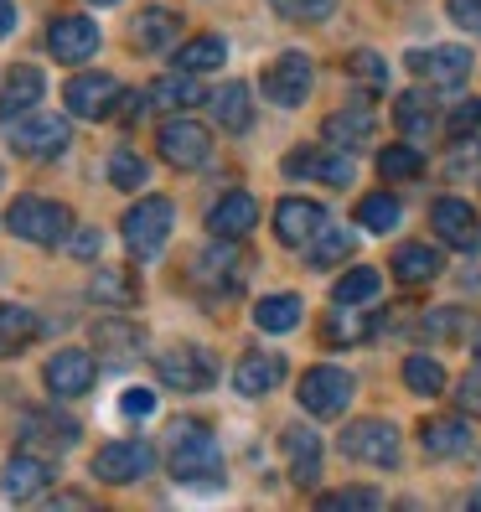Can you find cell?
Wrapping results in <instances>:
<instances>
[{
    "instance_id": "7c38bea8",
    "label": "cell",
    "mask_w": 481,
    "mask_h": 512,
    "mask_svg": "<svg viewBox=\"0 0 481 512\" xmlns=\"http://www.w3.org/2000/svg\"><path fill=\"white\" fill-rule=\"evenodd\" d=\"M404 68L414 78L435 83V88H456V83L471 78V52L466 47H419V52L404 57Z\"/></svg>"
},
{
    "instance_id": "9c48e42d",
    "label": "cell",
    "mask_w": 481,
    "mask_h": 512,
    "mask_svg": "<svg viewBox=\"0 0 481 512\" xmlns=\"http://www.w3.org/2000/svg\"><path fill=\"white\" fill-rule=\"evenodd\" d=\"M342 450L363 466H399V430L388 419H357V425L342 430Z\"/></svg>"
},
{
    "instance_id": "9a60e30c",
    "label": "cell",
    "mask_w": 481,
    "mask_h": 512,
    "mask_svg": "<svg viewBox=\"0 0 481 512\" xmlns=\"http://www.w3.org/2000/svg\"><path fill=\"white\" fill-rule=\"evenodd\" d=\"M430 223H435V233H440V244L461 249V254L481 249V218H476V207H471V202H461V197H440V202L430 207Z\"/></svg>"
},
{
    "instance_id": "d6a6232c",
    "label": "cell",
    "mask_w": 481,
    "mask_h": 512,
    "mask_svg": "<svg viewBox=\"0 0 481 512\" xmlns=\"http://www.w3.org/2000/svg\"><path fill=\"white\" fill-rule=\"evenodd\" d=\"M394 125H399L409 140H425V135L440 125V114H435L430 94H399V104H394Z\"/></svg>"
},
{
    "instance_id": "8992f818",
    "label": "cell",
    "mask_w": 481,
    "mask_h": 512,
    "mask_svg": "<svg viewBox=\"0 0 481 512\" xmlns=\"http://www.w3.org/2000/svg\"><path fill=\"white\" fill-rule=\"evenodd\" d=\"M352 394H357L352 373H347V368H332V363H321V368H311L306 378H300V409L316 414V419H337V414H347Z\"/></svg>"
},
{
    "instance_id": "4fadbf2b",
    "label": "cell",
    "mask_w": 481,
    "mask_h": 512,
    "mask_svg": "<svg viewBox=\"0 0 481 512\" xmlns=\"http://www.w3.org/2000/svg\"><path fill=\"white\" fill-rule=\"evenodd\" d=\"M119 88L109 73H78V78H68V88H63V104H68V114H78V119H109L114 114V104H119Z\"/></svg>"
},
{
    "instance_id": "60d3db41",
    "label": "cell",
    "mask_w": 481,
    "mask_h": 512,
    "mask_svg": "<svg viewBox=\"0 0 481 512\" xmlns=\"http://www.w3.org/2000/svg\"><path fill=\"white\" fill-rule=\"evenodd\" d=\"M321 337H326V347H352L368 337V316L363 311H332L321 321Z\"/></svg>"
},
{
    "instance_id": "5b68a950",
    "label": "cell",
    "mask_w": 481,
    "mask_h": 512,
    "mask_svg": "<svg viewBox=\"0 0 481 512\" xmlns=\"http://www.w3.org/2000/svg\"><path fill=\"white\" fill-rule=\"evenodd\" d=\"M156 145H161V161L176 166V171H197V166L213 161V135H207V125H197L192 114L166 119L161 135H156Z\"/></svg>"
},
{
    "instance_id": "6f0895ef",
    "label": "cell",
    "mask_w": 481,
    "mask_h": 512,
    "mask_svg": "<svg viewBox=\"0 0 481 512\" xmlns=\"http://www.w3.org/2000/svg\"><path fill=\"white\" fill-rule=\"evenodd\" d=\"M471 502H476V507H481V492H476V497H471Z\"/></svg>"
},
{
    "instance_id": "f5cc1de1",
    "label": "cell",
    "mask_w": 481,
    "mask_h": 512,
    "mask_svg": "<svg viewBox=\"0 0 481 512\" xmlns=\"http://www.w3.org/2000/svg\"><path fill=\"white\" fill-rule=\"evenodd\" d=\"M450 16H456L466 32H481V0H450Z\"/></svg>"
},
{
    "instance_id": "9f6ffc18",
    "label": "cell",
    "mask_w": 481,
    "mask_h": 512,
    "mask_svg": "<svg viewBox=\"0 0 481 512\" xmlns=\"http://www.w3.org/2000/svg\"><path fill=\"white\" fill-rule=\"evenodd\" d=\"M88 6H114V0H88Z\"/></svg>"
},
{
    "instance_id": "52a82bcc",
    "label": "cell",
    "mask_w": 481,
    "mask_h": 512,
    "mask_svg": "<svg viewBox=\"0 0 481 512\" xmlns=\"http://www.w3.org/2000/svg\"><path fill=\"white\" fill-rule=\"evenodd\" d=\"M156 378L176 388V394H202V388H213L218 363L202 347H171V352H156Z\"/></svg>"
},
{
    "instance_id": "7a4b0ae2",
    "label": "cell",
    "mask_w": 481,
    "mask_h": 512,
    "mask_svg": "<svg viewBox=\"0 0 481 512\" xmlns=\"http://www.w3.org/2000/svg\"><path fill=\"white\" fill-rule=\"evenodd\" d=\"M6 228L16 233V238H26V244H42V249H52V244H68V233H73V213L63 202H52V197H16L11 207H6Z\"/></svg>"
},
{
    "instance_id": "7402d4cb",
    "label": "cell",
    "mask_w": 481,
    "mask_h": 512,
    "mask_svg": "<svg viewBox=\"0 0 481 512\" xmlns=\"http://www.w3.org/2000/svg\"><path fill=\"white\" fill-rule=\"evenodd\" d=\"M280 378H285V357H275V352H249L244 363L233 368V394H244V399L275 394Z\"/></svg>"
},
{
    "instance_id": "4316f807",
    "label": "cell",
    "mask_w": 481,
    "mask_h": 512,
    "mask_svg": "<svg viewBox=\"0 0 481 512\" xmlns=\"http://www.w3.org/2000/svg\"><path fill=\"white\" fill-rule=\"evenodd\" d=\"M213 119L228 135H244L254 125V104H249V83H223L213 94Z\"/></svg>"
},
{
    "instance_id": "603a6c76",
    "label": "cell",
    "mask_w": 481,
    "mask_h": 512,
    "mask_svg": "<svg viewBox=\"0 0 481 512\" xmlns=\"http://www.w3.org/2000/svg\"><path fill=\"white\" fill-rule=\"evenodd\" d=\"M94 347L109 357L114 368H119V363H135L140 347H145V331H140L135 321H125V316H104V321L94 326Z\"/></svg>"
},
{
    "instance_id": "1f68e13d",
    "label": "cell",
    "mask_w": 481,
    "mask_h": 512,
    "mask_svg": "<svg viewBox=\"0 0 481 512\" xmlns=\"http://www.w3.org/2000/svg\"><path fill=\"white\" fill-rule=\"evenodd\" d=\"M145 94H150V109H187V104L202 99V88H197V73H182V68H176L171 78H156V83H150Z\"/></svg>"
},
{
    "instance_id": "11a10c76",
    "label": "cell",
    "mask_w": 481,
    "mask_h": 512,
    "mask_svg": "<svg viewBox=\"0 0 481 512\" xmlns=\"http://www.w3.org/2000/svg\"><path fill=\"white\" fill-rule=\"evenodd\" d=\"M57 507H88V497L83 492H63V497H52Z\"/></svg>"
},
{
    "instance_id": "8d00e7d4",
    "label": "cell",
    "mask_w": 481,
    "mask_h": 512,
    "mask_svg": "<svg viewBox=\"0 0 481 512\" xmlns=\"http://www.w3.org/2000/svg\"><path fill=\"white\" fill-rule=\"evenodd\" d=\"M37 316L26 311V306H0V357H16L26 342L37 337Z\"/></svg>"
},
{
    "instance_id": "6da1fadb",
    "label": "cell",
    "mask_w": 481,
    "mask_h": 512,
    "mask_svg": "<svg viewBox=\"0 0 481 512\" xmlns=\"http://www.w3.org/2000/svg\"><path fill=\"white\" fill-rule=\"evenodd\" d=\"M166 466L182 487H213V481H223V450H218V440H213L207 425L176 419L171 440H166Z\"/></svg>"
},
{
    "instance_id": "f1b7e54d",
    "label": "cell",
    "mask_w": 481,
    "mask_h": 512,
    "mask_svg": "<svg viewBox=\"0 0 481 512\" xmlns=\"http://www.w3.org/2000/svg\"><path fill=\"white\" fill-rule=\"evenodd\" d=\"M88 295H94L99 306H109V311H130L140 300V285H135L130 269H99V275L88 280Z\"/></svg>"
},
{
    "instance_id": "d590c367",
    "label": "cell",
    "mask_w": 481,
    "mask_h": 512,
    "mask_svg": "<svg viewBox=\"0 0 481 512\" xmlns=\"http://www.w3.org/2000/svg\"><path fill=\"white\" fill-rule=\"evenodd\" d=\"M223 63H228V42L223 37H192V42L176 47V68L182 73H213Z\"/></svg>"
},
{
    "instance_id": "ffe728a7",
    "label": "cell",
    "mask_w": 481,
    "mask_h": 512,
    "mask_svg": "<svg viewBox=\"0 0 481 512\" xmlns=\"http://www.w3.org/2000/svg\"><path fill=\"white\" fill-rule=\"evenodd\" d=\"M254 223H259V202L249 192H228V197L213 202V213H207V233L228 238V244H233V238H244Z\"/></svg>"
},
{
    "instance_id": "8fae6325",
    "label": "cell",
    "mask_w": 481,
    "mask_h": 512,
    "mask_svg": "<svg viewBox=\"0 0 481 512\" xmlns=\"http://www.w3.org/2000/svg\"><path fill=\"white\" fill-rule=\"evenodd\" d=\"M150 466H156V450L145 440H114L94 456V476L109 481V487H130V481L150 476Z\"/></svg>"
},
{
    "instance_id": "7dc6e473",
    "label": "cell",
    "mask_w": 481,
    "mask_h": 512,
    "mask_svg": "<svg viewBox=\"0 0 481 512\" xmlns=\"http://www.w3.org/2000/svg\"><path fill=\"white\" fill-rule=\"evenodd\" d=\"M321 507H383V492H373V487H342V492H326Z\"/></svg>"
},
{
    "instance_id": "ac0fdd59",
    "label": "cell",
    "mask_w": 481,
    "mask_h": 512,
    "mask_svg": "<svg viewBox=\"0 0 481 512\" xmlns=\"http://www.w3.org/2000/svg\"><path fill=\"white\" fill-rule=\"evenodd\" d=\"M42 94H47L42 68H32V63L11 68L6 83H0V125H11V119H21V114H32V109L42 104Z\"/></svg>"
},
{
    "instance_id": "680465c9",
    "label": "cell",
    "mask_w": 481,
    "mask_h": 512,
    "mask_svg": "<svg viewBox=\"0 0 481 512\" xmlns=\"http://www.w3.org/2000/svg\"><path fill=\"white\" fill-rule=\"evenodd\" d=\"M476 357H481V337H476Z\"/></svg>"
},
{
    "instance_id": "74e56055",
    "label": "cell",
    "mask_w": 481,
    "mask_h": 512,
    "mask_svg": "<svg viewBox=\"0 0 481 512\" xmlns=\"http://www.w3.org/2000/svg\"><path fill=\"white\" fill-rule=\"evenodd\" d=\"M145 182H150V166L135 156L130 145L109 150V187H119V192H140Z\"/></svg>"
},
{
    "instance_id": "ee69618b",
    "label": "cell",
    "mask_w": 481,
    "mask_h": 512,
    "mask_svg": "<svg viewBox=\"0 0 481 512\" xmlns=\"http://www.w3.org/2000/svg\"><path fill=\"white\" fill-rule=\"evenodd\" d=\"M445 140H466V135H476L481 130V99H461L456 109L445 114Z\"/></svg>"
},
{
    "instance_id": "ab89813d",
    "label": "cell",
    "mask_w": 481,
    "mask_h": 512,
    "mask_svg": "<svg viewBox=\"0 0 481 512\" xmlns=\"http://www.w3.org/2000/svg\"><path fill=\"white\" fill-rule=\"evenodd\" d=\"M399 218H404V213H399V202L388 197V192H373V197L357 202V223H363L368 233H394Z\"/></svg>"
},
{
    "instance_id": "5bb4252c",
    "label": "cell",
    "mask_w": 481,
    "mask_h": 512,
    "mask_svg": "<svg viewBox=\"0 0 481 512\" xmlns=\"http://www.w3.org/2000/svg\"><path fill=\"white\" fill-rule=\"evenodd\" d=\"M244 254L238 249H228V238H218L213 249H202L197 259H192V285L197 290H218V295H228V290H238L244 285Z\"/></svg>"
},
{
    "instance_id": "f35d334b",
    "label": "cell",
    "mask_w": 481,
    "mask_h": 512,
    "mask_svg": "<svg viewBox=\"0 0 481 512\" xmlns=\"http://www.w3.org/2000/svg\"><path fill=\"white\" fill-rule=\"evenodd\" d=\"M404 383L414 388V394H425V399H440L445 394V368L435 363V357L414 352V357H404Z\"/></svg>"
},
{
    "instance_id": "f907efd6",
    "label": "cell",
    "mask_w": 481,
    "mask_h": 512,
    "mask_svg": "<svg viewBox=\"0 0 481 512\" xmlns=\"http://www.w3.org/2000/svg\"><path fill=\"white\" fill-rule=\"evenodd\" d=\"M425 331H435V337H456V331H461V311H430Z\"/></svg>"
},
{
    "instance_id": "db71d44e",
    "label": "cell",
    "mask_w": 481,
    "mask_h": 512,
    "mask_svg": "<svg viewBox=\"0 0 481 512\" xmlns=\"http://www.w3.org/2000/svg\"><path fill=\"white\" fill-rule=\"evenodd\" d=\"M16 32V0H0V42Z\"/></svg>"
},
{
    "instance_id": "3957f363",
    "label": "cell",
    "mask_w": 481,
    "mask_h": 512,
    "mask_svg": "<svg viewBox=\"0 0 481 512\" xmlns=\"http://www.w3.org/2000/svg\"><path fill=\"white\" fill-rule=\"evenodd\" d=\"M119 228H125L130 259H156V254L166 249L171 228H176V207H171V197H140Z\"/></svg>"
},
{
    "instance_id": "d6986e66",
    "label": "cell",
    "mask_w": 481,
    "mask_h": 512,
    "mask_svg": "<svg viewBox=\"0 0 481 512\" xmlns=\"http://www.w3.org/2000/svg\"><path fill=\"white\" fill-rule=\"evenodd\" d=\"M326 228V213H321V202H311V197H285L280 207H275V238L280 244H311V238Z\"/></svg>"
},
{
    "instance_id": "f6af8a7d",
    "label": "cell",
    "mask_w": 481,
    "mask_h": 512,
    "mask_svg": "<svg viewBox=\"0 0 481 512\" xmlns=\"http://www.w3.org/2000/svg\"><path fill=\"white\" fill-rule=\"evenodd\" d=\"M280 21H326L337 11V0H269Z\"/></svg>"
},
{
    "instance_id": "277c9868",
    "label": "cell",
    "mask_w": 481,
    "mask_h": 512,
    "mask_svg": "<svg viewBox=\"0 0 481 512\" xmlns=\"http://www.w3.org/2000/svg\"><path fill=\"white\" fill-rule=\"evenodd\" d=\"M11 145H16V156H26V161H57L63 150L73 145V125L63 114H21V119H11Z\"/></svg>"
},
{
    "instance_id": "cb8c5ba5",
    "label": "cell",
    "mask_w": 481,
    "mask_h": 512,
    "mask_svg": "<svg viewBox=\"0 0 481 512\" xmlns=\"http://www.w3.org/2000/svg\"><path fill=\"white\" fill-rule=\"evenodd\" d=\"M176 37H182V21H176V11H166V6H145L130 26V42L140 52H166Z\"/></svg>"
},
{
    "instance_id": "4dcf8cb0",
    "label": "cell",
    "mask_w": 481,
    "mask_h": 512,
    "mask_svg": "<svg viewBox=\"0 0 481 512\" xmlns=\"http://www.w3.org/2000/svg\"><path fill=\"white\" fill-rule=\"evenodd\" d=\"M300 311H306V306H300V295H290V290H285V295H264L259 306H254V326L285 337V331L300 326Z\"/></svg>"
},
{
    "instance_id": "836d02e7",
    "label": "cell",
    "mask_w": 481,
    "mask_h": 512,
    "mask_svg": "<svg viewBox=\"0 0 481 512\" xmlns=\"http://www.w3.org/2000/svg\"><path fill=\"white\" fill-rule=\"evenodd\" d=\"M357 254V233L352 228H321L311 238V269H337Z\"/></svg>"
},
{
    "instance_id": "816d5d0a",
    "label": "cell",
    "mask_w": 481,
    "mask_h": 512,
    "mask_svg": "<svg viewBox=\"0 0 481 512\" xmlns=\"http://www.w3.org/2000/svg\"><path fill=\"white\" fill-rule=\"evenodd\" d=\"M461 409H471V414H481V368H471L466 378H461Z\"/></svg>"
},
{
    "instance_id": "484cf974",
    "label": "cell",
    "mask_w": 481,
    "mask_h": 512,
    "mask_svg": "<svg viewBox=\"0 0 481 512\" xmlns=\"http://www.w3.org/2000/svg\"><path fill=\"white\" fill-rule=\"evenodd\" d=\"M280 445H285V461H290V476L300 481V487H311V481L321 476V440H316L311 430H300V425H290Z\"/></svg>"
},
{
    "instance_id": "b9f144b4",
    "label": "cell",
    "mask_w": 481,
    "mask_h": 512,
    "mask_svg": "<svg viewBox=\"0 0 481 512\" xmlns=\"http://www.w3.org/2000/svg\"><path fill=\"white\" fill-rule=\"evenodd\" d=\"M378 171H383V182H414V176L425 171V156H419L414 145H388L378 156Z\"/></svg>"
},
{
    "instance_id": "e0dca14e",
    "label": "cell",
    "mask_w": 481,
    "mask_h": 512,
    "mask_svg": "<svg viewBox=\"0 0 481 512\" xmlns=\"http://www.w3.org/2000/svg\"><path fill=\"white\" fill-rule=\"evenodd\" d=\"M47 52L57 63H88L99 52V21L88 16H57L47 26Z\"/></svg>"
},
{
    "instance_id": "d4e9b609",
    "label": "cell",
    "mask_w": 481,
    "mask_h": 512,
    "mask_svg": "<svg viewBox=\"0 0 481 512\" xmlns=\"http://www.w3.org/2000/svg\"><path fill=\"white\" fill-rule=\"evenodd\" d=\"M321 140L337 145V150L368 145V140H373V109H368V104H352V109H342V114H326Z\"/></svg>"
},
{
    "instance_id": "44dd1931",
    "label": "cell",
    "mask_w": 481,
    "mask_h": 512,
    "mask_svg": "<svg viewBox=\"0 0 481 512\" xmlns=\"http://www.w3.org/2000/svg\"><path fill=\"white\" fill-rule=\"evenodd\" d=\"M47 481H52V466L37 456V450H21V456H11L6 471H0V487H6V497H16V502L42 497Z\"/></svg>"
},
{
    "instance_id": "bcb514c9",
    "label": "cell",
    "mask_w": 481,
    "mask_h": 512,
    "mask_svg": "<svg viewBox=\"0 0 481 512\" xmlns=\"http://www.w3.org/2000/svg\"><path fill=\"white\" fill-rule=\"evenodd\" d=\"M347 73L363 78L368 88H383V83H388V68H383L378 52H352V57H347Z\"/></svg>"
},
{
    "instance_id": "7bdbcfd3",
    "label": "cell",
    "mask_w": 481,
    "mask_h": 512,
    "mask_svg": "<svg viewBox=\"0 0 481 512\" xmlns=\"http://www.w3.org/2000/svg\"><path fill=\"white\" fill-rule=\"evenodd\" d=\"M378 285H383V275L378 269H347V275L337 280V306H363V300H373L378 295Z\"/></svg>"
},
{
    "instance_id": "30bf717a",
    "label": "cell",
    "mask_w": 481,
    "mask_h": 512,
    "mask_svg": "<svg viewBox=\"0 0 481 512\" xmlns=\"http://www.w3.org/2000/svg\"><path fill=\"white\" fill-rule=\"evenodd\" d=\"M42 378H47V388L57 399H83L99 378V363H94V352H83V347H63V352L47 357Z\"/></svg>"
},
{
    "instance_id": "c3c4849f",
    "label": "cell",
    "mask_w": 481,
    "mask_h": 512,
    "mask_svg": "<svg viewBox=\"0 0 481 512\" xmlns=\"http://www.w3.org/2000/svg\"><path fill=\"white\" fill-rule=\"evenodd\" d=\"M119 409H125L130 419H145V414H156V394H150V388H125Z\"/></svg>"
},
{
    "instance_id": "f546056e",
    "label": "cell",
    "mask_w": 481,
    "mask_h": 512,
    "mask_svg": "<svg viewBox=\"0 0 481 512\" xmlns=\"http://www.w3.org/2000/svg\"><path fill=\"white\" fill-rule=\"evenodd\" d=\"M21 440L26 445H47V450H68L78 440L73 419H57V414H26L21 419Z\"/></svg>"
},
{
    "instance_id": "e575fe53",
    "label": "cell",
    "mask_w": 481,
    "mask_h": 512,
    "mask_svg": "<svg viewBox=\"0 0 481 512\" xmlns=\"http://www.w3.org/2000/svg\"><path fill=\"white\" fill-rule=\"evenodd\" d=\"M394 275H399L404 285H425V280L440 275V254H435L430 244H399V249H394Z\"/></svg>"
},
{
    "instance_id": "ba28073f",
    "label": "cell",
    "mask_w": 481,
    "mask_h": 512,
    "mask_svg": "<svg viewBox=\"0 0 481 512\" xmlns=\"http://www.w3.org/2000/svg\"><path fill=\"white\" fill-rule=\"evenodd\" d=\"M264 94L269 104H280V109H295V104H306L311 94V83H316V68H311V57L306 52H280L275 63L264 68Z\"/></svg>"
},
{
    "instance_id": "2e32d148",
    "label": "cell",
    "mask_w": 481,
    "mask_h": 512,
    "mask_svg": "<svg viewBox=\"0 0 481 512\" xmlns=\"http://www.w3.org/2000/svg\"><path fill=\"white\" fill-rule=\"evenodd\" d=\"M290 176H311V182H326V187H352V176L357 166L347 161V150L337 145H306V150H295V156L285 161Z\"/></svg>"
},
{
    "instance_id": "83f0119b",
    "label": "cell",
    "mask_w": 481,
    "mask_h": 512,
    "mask_svg": "<svg viewBox=\"0 0 481 512\" xmlns=\"http://www.w3.org/2000/svg\"><path fill=\"white\" fill-rule=\"evenodd\" d=\"M425 450H430V456H440V461L466 456V450H471V425H466V419H456V414L430 419V425H425Z\"/></svg>"
},
{
    "instance_id": "681fc988",
    "label": "cell",
    "mask_w": 481,
    "mask_h": 512,
    "mask_svg": "<svg viewBox=\"0 0 481 512\" xmlns=\"http://www.w3.org/2000/svg\"><path fill=\"white\" fill-rule=\"evenodd\" d=\"M68 249H73L78 259H94V254L104 249V233H99V228H78V233H68Z\"/></svg>"
}]
</instances>
